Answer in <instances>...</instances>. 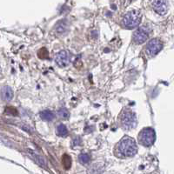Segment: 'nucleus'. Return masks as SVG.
<instances>
[{
  "mask_svg": "<svg viewBox=\"0 0 174 174\" xmlns=\"http://www.w3.org/2000/svg\"><path fill=\"white\" fill-rule=\"evenodd\" d=\"M138 153V146L136 141L133 138L124 136L123 138L116 144L114 153L118 158H129L133 157Z\"/></svg>",
  "mask_w": 174,
  "mask_h": 174,
  "instance_id": "f257e3e1",
  "label": "nucleus"
},
{
  "mask_svg": "<svg viewBox=\"0 0 174 174\" xmlns=\"http://www.w3.org/2000/svg\"><path fill=\"white\" fill-rule=\"evenodd\" d=\"M118 122L120 126L125 131H130L137 126L136 114L130 109H124L118 117Z\"/></svg>",
  "mask_w": 174,
  "mask_h": 174,
  "instance_id": "f03ea898",
  "label": "nucleus"
},
{
  "mask_svg": "<svg viewBox=\"0 0 174 174\" xmlns=\"http://www.w3.org/2000/svg\"><path fill=\"white\" fill-rule=\"evenodd\" d=\"M141 21V13L138 10H131L124 16L122 26L125 29L132 30L138 27Z\"/></svg>",
  "mask_w": 174,
  "mask_h": 174,
  "instance_id": "7ed1b4c3",
  "label": "nucleus"
},
{
  "mask_svg": "<svg viewBox=\"0 0 174 174\" xmlns=\"http://www.w3.org/2000/svg\"><path fill=\"white\" fill-rule=\"evenodd\" d=\"M138 143L144 147L152 146L156 140V133L153 128L146 127L138 133Z\"/></svg>",
  "mask_w": 174,
  "mask_h": 174,
  "instance_id": "20e7f679",
  "label": "nucleus"
},
{
  "mask_svg": "<svg viewBox=\"0 0 174 174\" xmlns=\"http://www.w3.org/2000/svg\"><path fill=\"white\" fill-rule=\"evenodd\" d=\"M150 33H151V29L149 26H146V25L140 26L134 31L133 40L137 44H141L149 39Z\"/></svg>",
  "mask_w": 174,
  "mask_h": 174,
  "instance_id": "39448f33",
  "label": "nucleus"
},
{
  "mask_svg": "<svg viewBox=\"0 0 174 174\" xmlns=\"http://www.w3.org/2000/svg\"><path fill=\"white\" fill-rule=\"evenodd\" d=\"M162 48H163V44H162L161 40L158 39H153L150 40L145 46L146 53L150 57H153L155 55H157L162 50Z\"/></svg>",
  "mask_w": 174,
  "mask_h": 174,
  "instance_id": "423d86ee",
  "label": "nucleus"
},
{
  "mask_svg": "<svg viewBox=\"0 0 174 174\" xmlns=\"http://www.w3.org/2000/svg\"><path fill=\"white\" fill-rule=\"evenodd\" d=\"M70 61H71V55L67 51H59L55 57L56 64L60 67L67 66L69 64Z\"/></svg>",
  "mask_w": 174,
  "mask_h": 174,
  "instance_id": "0eeeda50",
  "label": "nucleus"
},
{
  "mask_svg": "<svg viewBox=\"0 0 174 174\" xmlns=\"http://www.w3.org/2000/svg\"><path fill=\"white\" fill-rule=\"evenodd\" d=\"M153 8L159 15H165L168 10L167 1H153Z\"/></svg>",
  "mask_w": 174,
  "mask_h": 174,
  "instance_id": "6e6552de",
  "label": "nucleus"
},
{
  "mask_svg": "<svg viewBox=\"0 0 174 174\" xmlns=\"http://www.w3.org/2000/svg\"><path fill=\"white\" fill-rule=\"evenodd\" d=\"M0 95L4 101L9 102L13 98V91L10 86H4L0 91Z\"/></svg>",
  "mask_w": 174,
  "mask_h": 174,
  "instance_id": "1a4fd4ad",
  "label": "nucleus"
},
{
  "mask_svg": "<svg viewBox=\"0 0 174 174\" xmlns=\"http://www.w3.org/2000/svg\"><path fill=\"white\" fill-rule=\"evenodd\" d=\"M40 118L44 121H51L55 118V113L50 110H44L40 113Z\"/></svg>",
  "mask_w": 174,
  "mask_h": 174,
  "instance_id": "9d476101",
  "label": "nucleus"
},
{
  "mask_svg": "<svg viewBox=\"0 0 174 174\" xmlns=\"http://www.w3.org/2000/svg\"><path fill=\"white\" fill-rule=\"evenodd\" d=\"M28 153L31 154V156L34 158V160H35L38 164H39V165H41L42 167H46V163H45L44 159L42 158L41 156H39V154H37L36 153L32 152L31 150H29V151H28Z\"/></svg>",
  "mask_w": 174,
  "mask_h": 174,
  "instance_id": "9b49d317",
  "label": "nucleus"
},
{
  "mask_svg": "<svg viewBox=\"0 0 174 174\" xmlns=\"http://www.w3.org/2000/svg\"><path fill=\"white\" fill-rule=\"evenodd\" d=\"M56 133L58 136L60 137H65L67 136L68 134V130L66 128V126L64 124H59L58 126H57V129H56Z\"/></svg>",
  "mask_w": 174,
  "mask_h": 174,
  "instance_id": "f8f14e48",
  "label": "nucleus"
},
{
  "mask_svg": "<svg viewBox=\"0 0 174 174\" xmlns=\"http://www.w3.org/2000/svg\"><path fill=\"white\" fill-rule=\"evenodd\" d=\"M62 163H63V165L64 167L68 170L71 168V165H72V158L67 155V154H64L62 158Z\"/></svg>",
  "mask_w": 174,
  "mask_h": 174,
  "instance_id": "ddd939ff",
  "label": "nucleus"
},
{
  "mask_svg": "<svg viewBox=\"0 0 174 174\" xmlns=\"http://www.w3.org/2000/svg\"><path fill=\"white\" fill-rule=\"evenodd\" d=\"M78 161L82 164H88L91 161V156L88 153H81L78 156Z\"/></svg>",
  "mask_w": 174,
  "mask_h": 174,
  "instance_id": "4468645a",
  "label": "nucleus"
},
{
  "mask_svg": "<svg viewBox=\"0 0 174 174\" xmlns=\"http://www.w3.org/2000/svg\"><path fill=\"white\" fill-rule=\"evenodd\" d=\"M58 115L62 119H68L70 118V113L66 108H60L58 112Z\"/></svg>",
  "mask_w": 174,
  "mask_h": 174,
  "instance_id": "2eb2a0df",
  "label": "nucleus"
},
{
  "mask_svg": "<svg viewBox=\"0 0 174 174\" xmlns=\"http://www.w3.org/2000/svg\"><path fill=\"white\" fill-rule=\"evenodd\" d=\"M65 29H66V24H65L64 21H60V22L57 24V27H56L57 31H58V32H60V33H63V32H64Z\"/></svg>",
  "mask_w": 174,
  "mask_h": 174,
  "instance_id": "dca6fc26",
  "label": "nucleus"
},
{
  "mask_svg": "<svg viewBox=\"0 0 174 174\" xmlns=\"http://www.w3.org/2000/svg\"><path fill=\"white\" fill-rule=\"evenodd\" d=\"M38 55L40 58H48V51L45 48H42L38 52Z\"/></svg>",
  "mask_w": 174,
  "mask_h": 174,
  "instance_id": "f3484780",
  "label": "nucleus"
},
{
  "mask_svg": "<svg viewBox=\"0 0 174 174\" xmlns=\"http://www.w3.org/2000/svg\"><path fill=\"white\" fill-rule=\"evenodd\" d=\"M23 129H24V130H25L27 133H29V132L31 131V128H30V126H28V125H26V124L24 125V127H23ZM30 133H31V132H30Z\"/></svg>",
  "mask_w": 174,
  "mask_h": 174,
  "instance_id": "a211bd4d",
  "label": "nucleus"
}]
</instances>
